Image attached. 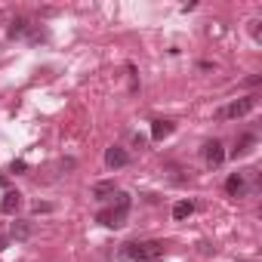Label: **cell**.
I'll return each mask as SVG.
<instances>
[{
  "mask_svg": "<svg viewBox=\"0 0 262 262\" xmlns=\"http://www.w3.org/2000/svg\"><path fill=\"white\" fill-rule=\"evenodd\" d=\"M114 198H117V204H114L111 210H102V213H99V222H102L105 228H120V225H126V213H129V194L117 191Z\"/></svg>",
  "mask_w": 262,
  "mask_h": 262,
  "instance_id": "1",
  "label": "cell"
},
{
  "mask_svg": "<svg viewBox=\"0 0 262 262\" xmlns=\"http://www.w3.org/2000/svg\"><path fill=\"white\" fill-rule=\"evenodd\" d=\"M123 256L136 259V262H155L164 256V244L161 241H142V244H123Z\"/></svg>",
  "mask_w": 262,
  "mask_h": 262,
  "instance_id": "2",
  "label": "cell"
},
{
  "mask_svg": "<svg viewBox=\"0 0 262 262\" xmlns=\"http://www.w3.org/2000/svg\"><path fill=\"white\" fill-rule=\"evenodd\" d=\"M256 108V99L253 96H247V99H234L231 105H225L222 111H219V120H231V117H244V114H250Z\"/></svg>",
  "mask_w": 262,
  "mask_h": 262,
  "instance_id": "3",
  "label": "cell"
},
{
  "mask_svg": "<svg viewBox=\"0 0 262 262\" xmlns=\"http://www.w3.org/2000/svg\"><path fill=\"white\" fill-rule=\"evenodd\" d=\"M105 164H108L111 170H120V167H126V164H129V155H126L123 148H117V145H114V148H108V151H105Z\"/></svg>",
  "mask_w": 262,
  "mask_h": 262,
  "instance_id": "4",
  "label": "cell"
},
{
  "mask_svg": "<svg viewBox=\"0 0 262 262\" xmlns=\"http://www.w3.org/2000/svg\"><path fill=\"white\" fill-rule=\"evenodd\" d=\"M204 158H207V164H210V167H219V164L225 161L222 142H207V148H204Z\"/></svg>",
  "mask_w": 262,
  "mask_h": 262,
  "instance_id": "5",
  "label": "cell"
},
{
  "mask_svg": "<svg viewBox=\"0 0 262 262\" xmlns=\"http://www.w3.org/2000/svg\"><path fill=\"white\" fill-rule=\"evenodd\" d=\"M19 207H22V194L19 191H7L4 201H0V213H7V216H13Z\"/></svg>",
  "mask_w": 262,
  "mask_h": 262,
  "instance_id": "6",
  "label": "cell"
},
{
  "mask_svg": "<svg viewBox=\"0 0 262 262\" xmlns=\"http://www.w3.org/2000/svg\"><path fill=\"white\" fill-rule=\"evenodd\" d=\"M225 191H228L231 198H241V194L247 191V185H244V173H231L228 182H225Z\"/></svg>",
  "mask_w": 262,
  "mask_h": 262,
  "instance_id": "7",
  "label": "cell"
},
{
  "mask_svg": "<svg viewBox=\"0 0 262 262\" xmlns=\"http://www.w3.org/2000/svg\"><path fill=\"white\" fill-rule=\"evenodd\" d=\"M173 129H176V126H173V120H155V123H151V139H158V142H161V139H167V136L173 133Z\"/></svg>",
  "mask_w": 262,
  "mask_h": 262,
  "instance_id": "8",
  "label": "cell"
},
{
  "mask_svg": "<svg viewBox=\"0 0 262 262\" xmlns=\"http://www.w3.org/2000/svg\"><path fill=\"white\" fill-rule=\"evenodd\" d=\"M253 145H256V136H241V139L234 142V148H231V158H244V155H250Z\"/></svg>",
  "mask_w": 262,
  "mask_h": 262,
  "instance_id": "9",
  "label": "cell"
},
{
  "mask_svg": "<svg viewBox=\"0 0 262 262\" xmlns=\"http://www.w3.org/2000/svg\"><path fill=\"white\" fill-rule=\"evenodd\" d=\"M114 194H117L114 182H99V185L93 188V198H96V201H108V198H114Z\"/></svg>",
  "mask_w": 262,
  "mask_h": 262,
  "instance_id": "10",
  "label": "cell"
},
{
  "mask_svg": "<svg viewBox=\"0 0 262 262\" xmlns=\"http://www.w3.org/2000/svg\"><path fill=\"white\" fill-rule=\"evenodd\" d=\"M194 213V204L191 201H179L176 207H173V219H188Z\"/></svg>",
  "mask_w": 262,
  "mask_h": 262,
  "instance_id": "11",
  "label": "cell"
},
{
  "mask_svg": "<svg viewBox=\"0 0 262 262\" xmlns=\"http://www.w3.org/2000/svg\"><path fill=\"white\" fill-rule=\"evenodd\" d=\"M16 241H28L31 237V225L28 222H13V231H10Z\"/></svg>",
  "mask_w": 262,
  "mask_h": 262,
  "instance_id": "12",
  "label": "cell"
},
{
  "mask_svg": "<svg viewBox=\"0 0 262 262\" xmlns=\"http://www.w3.org/2000/svg\"><path fill=\"white\" fill-rule=\"evenodd\" d=\"M28 28H31V25H28V19H16V22H13V28H10V37H22Z\"/></svg>",
  "mask_w": 262,
  "mask_h": 262,
  "instance_id": "13",
  "label": "cell"
},
{
  "mask_svg": "<svg viewBox=\"0 0 262 262\" xmlns=\"http://www.w3.org/2000/svg\"><path fill=\"white\" fill-rule=\"evenodd\" d=\"M10 170H13V173H25V161H13Z\"/></svg>",
  "mask_w": 262,
  "mask_h": 262,
  "instance_id": "14",
  "label": "cell"
},
{
  "mask_svg": "<svg viewBox=\"0 0 262 262\" xmlns=\"http://www.w3.org/2000/svg\"><path fill=\"white\" fill-rule=\"evenodd\" d=\"M47 210H53V207H50V204H40V201L34 204V213H47Z\"/></svg>",
  "mask_w": 262,
  "mask_h": 262,
  "instance_id": "15",
  "label": "cell"
},
{
  "mask_svg": "<svg viewBox=\"0 0 262 262\" xmlns=\"http://www.w3.org/2000/svg\"><path fill=\"white\" fill-rule=\"evenodd\" d=\"M7 244H10V237H0V250H7Z\"/></svg>",
  "mask_w": 262,
  "mask_h": 262,
  "instance_id": "16",
  "label": "cell"
}]
</instances>
